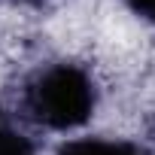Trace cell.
<instances>
[{
    "mask_svg": "<svg viewBox=\"0 0 155 155\" xmlns=\"http://www.w3.org/2000/svg\"><path fill=\"white\" fill-rule=\"evenodd\" d=\"M25 107L34 122L67 131L91 119L94 110V82L76 64H52L28 85Z\"/></svg>",
    "mask_w": 155,
    "mask_h": 155,
    "instance_id": "6da1fadb",
    "label": "cell"
},
{
    "mask_svg": "<svg viewBox=\"0 0 155 155\" xmlns=\"http://www.w3.org/2000/svg\"><path fill=\"white\" fill-rule=\"evenodd\" d=\"M58 155H146L140 146L125 143V140H104V137H88V140H73L67 143Z\"/></svg>",
    "mask_w": 155,
    "mask_h": 155,
    "instance_id": "7a4b0ae2",
    "label": "cell"
},
{
    "mask_svg": "<svg viewBox=\"0 0 155 155\" xmlns=\"http://www.w3.org/2000/svg\"><path fill=\"white\" fill-rule=\"evenodd\" d=\"M0 155H34V152H31L28 140H21L6 125H0Z\"/></svg>",
    "mask_w": 155,
    "mask_h": 155,
    "instance_id": "3957f363",
    "label": "cell"
},
{
    "mask_svg": "<svg viewBox=\"0 0 155 155\" xmlns=\"http://www.w3.org/2000/svg\"><path fill=\"white\" fill-rule=\"evenodd\" d=\"M128 6H131L137 15H143V18L155 21V0H128Z\"/></svg>",
    "mask_w": 155,
    "mask_h": 155,
    "instance_id": "277c9868",
    "label": "cell"
}]
</instances>
